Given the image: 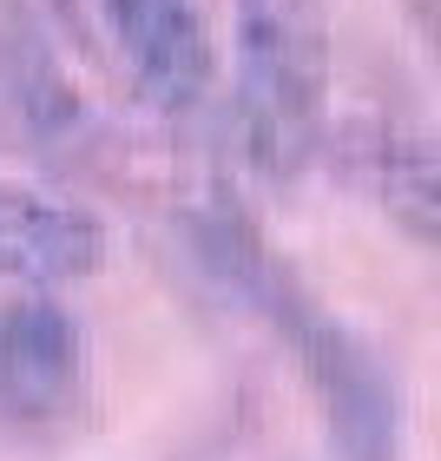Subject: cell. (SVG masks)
Wrapping results in <instances>:
<instances>
[{"mask_svg":"<svg viewBox=\"0 0 441 461\" xmlns=\"http://www.w3.org/2000/svg\"><path fill=\"white\" fill-rule=\"evenodd\" d=\"M192 250L230 303H244L303 369L310 395L329 415L336 461H402V389L336 310L277 258L244 204L204 198L192 212Z\"/></svg>","mask_w":441,"mask_h":461,"instance_id":"obj_1","label":"cell"},{"mask_svg":"<svg viewBox=\"0 0 441 461\" xmlns=\"http://www.w3.org/2000/svg\"><path fill=\"white\" fill-rule=\"evenodd\" d=\"M230 132L264 185H290L329 139V0H230Z\"/></svg>","mask_w":441,"mask_h":461,"instance_id":"obj_2","label":"cell"},{"mask_svg":"<svg viewBox=\"0 0 441 461\" xmlns=\"http://www.w3.org/2000/svg\"><path fill=\"white\" fill-rule=\"evenodd\" d=\"M40 14L59 47L152 119H192L218 93V0H40Z\"/></svg>","mask_w":441,"mask_h":461,"instance_id":"obj_3","label":"cell"},{"mask_svg":"<svg viewBox=\"0 0 441 461\" xmlns=\"http://www.w3.org/2000/svg\"><path fill=\"white\" fill-rule=\"evenodd\" d=\"M0 139L47 165H99L112 145L106 113L73 86L59 33L20 0H0Z\"/></svg>","mask_w":441,"mask_h":461,"instance_id":"obj_4","label":"cell"},{"mask_svg":"<svg viewBox=\"0 0 441 461\" xmlns=\"http://www.w3.org/2000/svg\"><path fill=\"white\" fill-rule=\"evenodd\" d=\"M93 363L86 330L53 290H20L0 310V429L20 442H59L86 422Z\"/></svg>","mask_w":441,"mask_h":461,"instance_id":"obj_5","label":"cell"},{"mask_svg":"<svg viewBox=\"0 0 441 461\" xmlns=\"http://www.w3.org/2000/svg\"><path fill=\"white\" fill-rule=\"evenodd\" d=\"M336 158L375 212L395 218L415 244L441 250V145L402 119H349L336 132Z\"/></svg>","mask_w":441,"mask_h":461,"instance_id":"obj_6","label":"cell"},{"mask_svg":"<svg viewBox=\"0 0 441 461\" xmlns=\"http://www.w3.org/2000/svg\"><path fill=\"white\" fill-rule=\"evenodd\" d=\"M106 264V230L86 204L0 178V284L59 290Z\"/></svg>","mask_w":441,"mask_h":461,"instance_id":"obj_7","label":"cell"},{"mask_svg":"<svg viewBox=\"0 0 441 461\" xmlns=\"http://www.w3.org/2000/svg\"><path fill=\"white\" fill-rule=\"evenodd\" d=\"M402 14H409V27L428 40V53H435V67H441V0H402Z\"/></svg>","mask_w":441,"mask_h":461,"instance_id":"obj_8","label":"cell"}]
</instances>
